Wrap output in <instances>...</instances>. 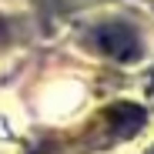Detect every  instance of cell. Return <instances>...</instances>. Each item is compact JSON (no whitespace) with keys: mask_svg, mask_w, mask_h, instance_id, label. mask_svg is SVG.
<instances>
[{"mask_svg":"<svg viewBox=\"0 0 154 154\" xmlns=\"http://www.w3.org/2000/svg\"><path fill=\"white\" fill-rule=\"evenodd\" d=\"M91 44L114 60H137L141 54V40L127 23H100L91 34Z\"/></svg>","mask_w":154,"mask_h":154,"instance_id":"obj_1","label":"cell"},{"mask_svg":"<svg viewBox=\"0 0 154 154\" xmlns=\"http://www.w3.org/2000/svg\"><path fill=\"white\" fill-rule=\"evenodd\" d=\"M104 127L111 131V137H131L144 127V111L131 100H117L104 111Z\"/></svg>","mask_w":154,"mask_h":154,"instance_id":"obj_2","label":"cell"},{"mask_svg":"<svg viewBox=\"0 0 154 154\" xmlns=\"http://www.w3.org/2000/svg\"><path fill=\"white\" fill-rule=\"evenodd\" d=\"M4 37H7V27H4V20H0V44H4Z\"/></svg>","mask_w":154,"mask_h":154,"instance_id":"obj_3","label":"cell"},{"mask_svg":"<svg viewBox=\"0 0 154 154\" xmlns=\"http://www.w3.org/2000/svg\"><path fill=\"white\" fill-rule=\"evenodd\" d=\"M147 154H154V147H151V151H147Z\"/></svg>","mask_w":154,"mask_h":154,"instance_id":"obj_4","label":"cell"}]
</instances>
